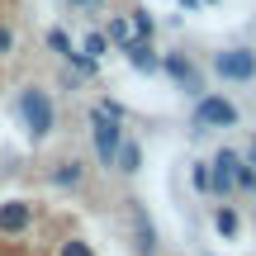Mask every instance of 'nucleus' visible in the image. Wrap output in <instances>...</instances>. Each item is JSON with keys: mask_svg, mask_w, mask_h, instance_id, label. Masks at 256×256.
Wrapping results in <instances>:
<instances>
[{"mask_svg": "<svg viewBox=\"0 0 256 256\" xmlns=\"http://www.w3.org/2000/svg\"><path fill=\"white\" fill-rule=\"evenodd\" d=\"M14 114L24 119V128H28V138H34V142H43V138L57 128V104H52V95L38 90V86H24V90H19Z\"/></svg>", "mask_w": 256, "mask_h": 256, "instance_id": "nucleus-1", "label": "nucleus"}, {"mask_svg": "<svg viewBox=\"0 0 256 256\" xmlns=\"http://www.w3.org/2000/svg\"><path fill=\"white\" fill-rule=\"evenodd\" d=\"M124 119H114V114H104L100 104L90 110V142H95V162L100 166H114L119 162V147H124Z\"/></svg>", "mask_w": 256, "mask_h": 256, "instance_id": "nucleus-2", "label": "nucleus"}, {"mask_svg": "<svg viewBox=\"0 0 256 256\" xmlns=\"http://www.w3.org/2000/svg\"><path fill=\"white\" fill-rule=\"evenodd\" d=\"M238 119H242V110L228 100V95H200V100H194V114H190L194 133H209V128H238Z\"/></svg>", "mask_w": 256, "mask_h": 256, "instance_id": "nucleus-3", "label": "nucleus"}, {"mask_svg": "<svg viewBox=\"0 0 256 256\" xmlns=\"http://www.w3.org/2000/svg\"><path fill=\"white\" fill-rule=\"evenodd\" d=\"M214 72L223 81H232V86H247V81H256V52L252 48H223L214 57Z\"/></svg>", "mask_w": 256, "mask_h": 256, "instance_id": "nucleus-4", "label": "nucleus"}, {"mask_svg": "<svg viewBox=\"0 0 256 256\" xmlns=\"http://www.w3.org/2000/svg\"><path fill=\"white\" fill-rule=\"evenodd\" d=\"M238 166H242V156L232 152V147H218V152L209 156V171H214V194H223V200H228V194L238 190Z\"/></svg>", "mask_w": 256, "mask_h": 256, "instance_id": "nucleus-5", "label": "nucleus"}, {"mask_svg": "<svg viewBox=\"0 0 256 256\" xmlns=\"http://www.w3.org/2000/svg\"><path fill=\"white\" fill-rule=\"evenodd\" d=\"M128 223H133V247L142 256H156V223L147 218L142 200H128Z\"/></svg>", "mask_w": 256, "mask_h": 256, "instance_id": "nucleus-6", "label": "nucleus"}, {"mask_svg": "<svg viewBox=\"0 0 256 256\" xmlns=\"http://www.w3.org/2000/svg\"><path fill=\"white\" fill-rule=\"evenodd\" d=\"M162 72L171 76V81L180 86L185 95H194V100L204 95V90H200V72H194V62H190V57H180V52H166V57H162Z\"/></svg>", "mask_w": 256, "mask_h": 256, "instance_id": "nucleus-7", "label": "nucleus"}, {"mask_svg": "<svg viewBox=\"0 0 256 256\" xmlns=\"http://www.w3.org/2000/svg\"><path fill=\"white\" fill-rule=\"evenodd\" d=\"M28 223H34V204L28 200H5L0 204V232H5V238L28 232Z\"/></svg>", "mask_w": 256, "mask_h": 256, "instance_id": "nucleus-8", "label": "nucleus"}, {"mask_svg": "<svg viewBox=\"0 0 256 256\" xmlns=\"http://www.w3.org/2000/svg\"><path fill=\"white\" fill-rule=\"evenodd\" d=\"M124 57L133 62V72H142V76L162 72V57H156V52H152V43H142V38H133V43L124 48Z\"/></svg>", "mask_w": 256, "mask_h": 256, "instance_id": "nucleus-9", "label": "nucleus"}, {"mask_svg": "<svg viewBox=\"0 0 256 256\" xmlns=\"http://www.w3.org/2000/svg\"><path fill=\"white\" fill-rule=\"evenodd\" d=\"M81 180H86V162H76V156H66V162L52 166V185L57 190H76Z\"/></svg>", "mask_w": 256, "mask_h": 256, "instance_id": "nucleus-10", "label": "nucleus"}, {"mask_svg": "<svg viewBox=\"0 0 256 256\" xmlns=\"http://www.w3.org/2000/svg\"><path fill=\"white\" fill-rule=\"evenodd\" d=\"M114 171H124V176H138V171H142V142H138V138H124Z\"/></svg>", "mask_w": 256, "mask_h": 256, "instance_id": "nucleus-11", "label": "nucleus"}, {"mask_svg": "<svg viewBox=\"0 0 256 256\" xmlns=\"http://www.w3.org/2000/svg\"><path fill=\"white\" fill-rule=\"evenodd\" d=\"M214 232H218V238H238L242 232V218H238V209H232V204H218V209H214Z\"/></svg>", "mask_w": 256, "mask_h": 256, "instance_id": "nucleus-12", "label": "nucleus"}, {"mask_svg": "<svg viewBox=\"0 0 256 256\" xmlns=\"http://www.w3.org/2000/svg\"><path fill=\"white\" fill-rule=\"evenodd\" d=\"M104 48H110V38H104V28H90V34H86V43H81V52L90 57V62H100V57H104Z\"/></svg>", "mask_w": 256, "mask_h": 256, "instance_id": "nucleus-13", "label": "nucleus"}, {"mask_svg": "<svg viewBox=\"0 0 256 256\" xmlns=\"http://www.w3.org/2000/svg\"><path fill=\"white\" fill-rule=\"evenodd\" d=\"M156 34V19L147 14V10H133V38H142V43H152Z\"/></svg>", "mask_w": 256, "mask_h": 256, "instance_id": "nucleus-14", "label": "nucleus"}, {"mask_svg": "<svg viewBox=\"0 0 256 256\" xmlns=\"http://www.w3.org/2000/svg\"><path fill=\"white\" fill-rule=\"evenodd\" d=\"M104 38H110V43H119V52L128 43H133V28H128V19H110V28H104Z\"/></svg>", "mask_w": 256, "mask_h": 256, "instance_id": "nucleus-15", "label": "nucleus"}, {"mask_svg": "<svg viewBox=\"0 0 256 256\" xmlns=\"http://www.w3.org/2000/svg\"><path fill=\"white\" fill-rule=\"evenodd\" d=\"M190 180H194V190H200V194H214V171H209V162H194V166H190Z\"/></svg>", "mask_w": 256, "mask_h": 256, "instance_id": "nucleus-16", "label": "nucleus"}, {"mask_svg": "<svg viewBox=\"0 0 256 256\" xmlns=\"http://www.w3.org/2000/svg\"><path fill=\"white\" fill-rule=\"evenodd\" d=\"M238 190L242 194H256V166L247 162V156H242V166H238Z\"/></svg>", "mask_w": 256, "mask_h": 256, "instance_id": "nucleus-17", "label": "nucleus"}, {"mask_svg": "<svg viewBox=\"0 0 256 256\" xmlns=\"http://www.w3.org/2000/svg\"><path fill=\"white\" fill-rule=\"evenodd\" d=\"M57 256H95V252H90V242H81V238H66Z\"/></svg>", "mask_w": 256, "mask_h": 256, "instance_id": "nucleus-18", "label": "nucleus"}, {"mask_svg": "<svg viewBox=\"0 0 256 256\" xmlns=\"http://www.w3.org/2000/svg\"><path fill=\"white\" fill-rule=\"evenodd\" d=\"M10 52H14V28L0 24V57H10Z\"/></svg>", "mask_w": 256, "mask_h": 256, "instance_id": "nucleus-19", "label": "nucleus"}, {"mask_svg": "<svg viewBox=\"0 0 256 256\" xmlns=\"http://www.w3.org/2000/svg\"><path fill=\"white\" fill-rule=\"evenodd\" d=\"M72 5H76V10H100L104 0H72Z\"/></svg>", "mask_w": 256, "mask_h": 256, "instance_id": "nucleus-20", "label": "nucleus"}, {"mask_svg": "<svg viewBox=\"0 0 256 256\" xmlns=\"http://www.w3.org/2000/svg\"><path fill=\"white\" fill-rule=\"evenodd\" d=\"M247 162H256V133H252V152H247Z\"/></svg>", "mask_w": 256, "mask_h": 256, "instance_id": "nucleus-21", "label": "nucleus"}, {"mask_svg": "<svg viewBox=\"0 0 256 256\" xmlns=\"http://www.w3.org/2000/svg\"><path fill=\"white\" fill-rule=\"evenodd\" d=\"M209 256H214V252H209Z\"/></svg>", "mask_w": 256, "mask_h": 256, "instance_id": "nucleus-22", "label": "nucleus"}]
</instances>
